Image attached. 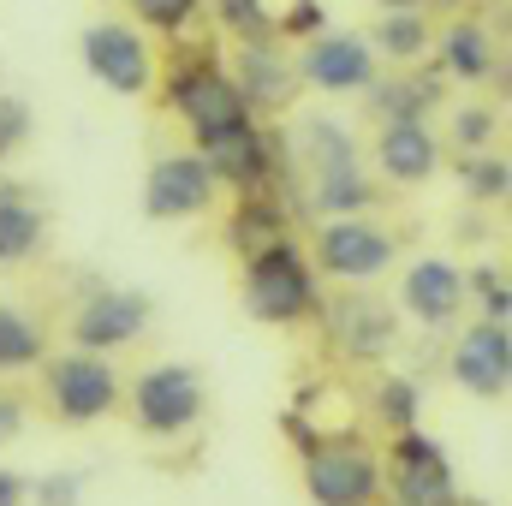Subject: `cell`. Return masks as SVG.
<instances>
[{
  "label": "cell",
  "instance_id": "cell-23",
  "mask_svg": "<svg viewBox=\"0 0 512 506\" xmlns=\"http://www.w3.org/2000/svg\"><path fill=\"white\" fill-rule=\"evenodd\" d=\"M387 191L376 185L370 167H352V173H328V179H310V215L322 221H346V215H370Z\"/></svg>",
  "mask_w": 512,
  "mask_h": 506
},
{
  "label": "cell",
  "instance_id": "cell-24",
  "mask_svg": "<svg viewBox=\"0 0 512 506\" xmlns=\"http://www.w3.org/2000/svg\"><path fill=\"white\" fill-rule=\"evenodd\" d=\"M227 239H233L239 256H251V251H262V245H274V239H286V203H274V197H245L239 215H233V227H227Z\"/></svg>",
  "mask_w": 512,
  "mask_h": 506
},
{
  "label": "cell",
  "instance_id": "cell-7",
  "mask_svg": "<svg viewBox=\"0 0 512 506\" xmlns=\"http://www.w3.org/2000/svg\"><path fill=\"white\" fill-rule=\"evenodd\" d=\"M316 322H322L328 346H334L346 364H387L393 346H399V310L387 304L382 292H370V286L322 292Z\"/></svg>",
  "mask_w": 512,
  "mask_h": 506
},
{
  "label": "cell",
  "instance_id": "cell-16",
  "mask_svg": "<svg viewBox=\"0 0 512 506\" xmlns=\"http://www.w3.org/2000/svg\"><path fill=\"white\" fill-rule=\"evenodd\" d=\"M370 167H376V185L417 191L441 173V137L423 120H387L370 143Z\"/></svg>",
  "mask_w": 512,
  "mask_h": 506
},
{
  "label": "cell",
  "instance_id": "cell-14",
  "mask_svg": "<svg viewBox=\"0 0 512 506\" xmlns=\"http://www.w3.org/2000/svg\"><path fill=\"white\" fill-rule=\"evenodd\" d=\"M227 72H233V84H239V96H245V108H251L256 120L292 114V102H298V72H292V48H286L280 36L239 42L233 60H227Z\"/></svg>",
  "mask_w": 512,
  "mask_h": 506
},
{
  "label": "cell",
  "instance_id": "cell-27",
  "mask_svg": "<svg viewBox=\"0 0 512 506\" xmlns=\"http://www.w3.org/2000/svg\"><path fill=\"white\" fill-rule=\"evenodd\" d=\"M495 137H501V108H495V102H465V108H453L447 143H453L459 155H483V149H495Z\"/></svg>",
  "mask_w": 512,
  "mask_h": 506
},
{
  "label": "cell",
  "instance_id": "cell-10",
  "mask_svg": "<svg viewBox=\"0 0 512 506\" xmlns=\"http://www.w3.org/2000/svg\"><path fill=\"white\" fill-rule=\"evenodd\" d=\"M382 495H393V506H465L447 447L423 429L393 435V447L382 459Z\"/></svg>",
  "mask_w": 512,
  "mask_h": 506
},
{
  "label": "cell",
  "instance_id": "cell-20",
  "mask_svg": "<svg viewBox=\"0 0 512 506\" xmlns=\"http://www.w3.org/2000/svg\"><path fill=\"white\" fill-rule=\"evenodd\" d=\"M441 90H447V78L429 66V72H393V78H376L370 84V108H376V120H423L429 126V114L441 108Z\"/></svg>",
  "mask_w": 512,
  "mask_h": 506
},
{
  "label": "cell",
  "instance_id": "cell-22",
  "mask_svg": "<svg viewBox=\"0 0 512 506\" xmlns=\"http://www.w3.org/2000/svg\"><path fill=\"white\" fill-rule=\"evenodd\" d=\"M364 36H370L376 60H393L399 72L423 66L429 48H435V24H429V12H382L376 30H364Z\"/></svg>",
  "mask_w": 512,
  "mask_h": 506
},
{
  "label": "cell",
  "instance_id": "cell-29",
  "mask_svg": "<svg viewBox=\"0 0 512 506\" xmlns=\"http://www.w3.org/2000/svg\"><path fill=\"white\" fill-rule=\"evenodd\" d=\"M465 304H477V322H507L512 328V292H507V268H471L465 274Z\"/></svg>",
  "mask_w": 512,
  "mask_h": 506
},
{
  "label": "cell",
  "instance_id": "cell-31",
  "mask_svg": "<svg viewBox=\"0 0 512 506\" xmlns=\"http://www.w3.org/2000/svg\"><path fill=\"white\" fill-rule=\"evenodd\" d=\"M30 137H36V108H30V96L0 90V167H6L12 155H24Z\"/></svg>",
  "mask_w": 512,
  "mask_h": 506
},
{
  "label": "cell",
  "instance_id": "cell-35",
  "mask_svg": "<svg viewBox=\"0 0 512 506\" xmlns=\"http://www.w3.org/2000/svg\"><path fill=\"white\" fill-rule=\"evenodd\" d=\"M0 506H30V477L0 465Z\"/></svg>",
  "mask_w": 512,
  "mask_h": 506
},
{
  "label": "cell",
  "instance_id": "cell-15",
  "mask_svg": "<svg viewBox=\"0 0 512 506\" xmlns=\"http://www.w3.org/2000/svg\"><path fill=\"white\" fill-rule=\"evenodd\" d=\"M447 376H453L459 393H471V399H507V387H512V328L507 322H471V328H459L453 358H447Z\"/></svg>",
  "mask_w": 512,
  "mask_h": 506
},
{
  "label": "cell",
  "instance_id": "cell-30",
  "mask_svg": "<svg viewBox=\"0 0 512 506\" xmlns=\"http://www.w3.org/2000/svg\"><path fill=\"white\" fill-rule=\"evenodd\" d=\"M203 6H215V18H221V30H227L233 42H262V36H274V6H268V0H203Z\"/></svg>",
  "mask_w": 512,
  "mask_h": 506
},
{
  "label": "cell",
  "instance_id": "cell-17",
  "mask_svg": "<svg viewBox=\"0 0 512 506\" xmlns=\"http://www.w3.org/2000/svg\"><path fill=\"white\" fill-rule=\"evenodd\" d=\"M203 161H209L215 185L233 191L239 203H245V197H274V185H280V173H286V167H280V161H286L280 143H274L262 126L239 131V137H227V143H215Z\"/></svg>",
  "mask_w": 512,
  "mask_h": 506
},
{
  "label": "cell",
  "instance_id": "cell-32",
  "mask_svg": "<svg viewBox=\"0 0 512 506\" xmlns=\"http://www.w3.org/2000/svg\"><path fill=\"white\" fill-rule=\"evenodd\" d=\"M322 30H328V6H322V0H292L286 12H274V36H280L286 48L322 36Z\"/></svg>",
  "mask_w": 512,
  "mask_h": 506
},
{
  "label": "cell",
  "instance_id": "cell-6",
  "mask_svg": "<svg viewBox=\"0 0 512 506\" xmlns=\"http://www.w3.org/2000/svg\"><path fill=\"white\" fill-rule=\"evenodd\" d=\"M304 256L322 286H370L393 274L399 239L370 215H346V221H316V233L304 239Z\"/></svg>",
  "mask_w": 512,
  "mask_h": 506
},
{
  "label": "cell",
  "instance_id": "cell-11",
  "mask_svg": "<svg viewBox=\"0 0 512 506\" xmlns=\"http://www.w3.org/2000/svg\"><path fill=\"white\" fill-rule=\"evenodd\" d=\"M292 72H298V90H316V96H364L376 78H382V60L370 48L364 30H322L310 42H298L292 54Z\"/></svg>",
  "mask_w": 512,
  "mask_h": 506
},
{
  "label": "cell",
  "instance_id": "cell-36",
  "mask_svg": "<svg viewBox=\"0 0 512 506\" xmlns=\"http://www.w3.org/2000/svg\"><path fill=\"white\" fill-rule=\"evenodd\" d=\"M376 6H382V12H429L435 0H376Z\"/></svg>",
  "mask_w": 512,
  "mask_h": 506
},
{
  "label": "cell",
  "instance_id": "cell-2",
  "mask_svg": "<svg viewBox=\"0 0 512 506\" xmlns=\"http://www.w3.org/2000/svg\"><path fill=\"white\" fill-rule=\"evenodd\" d=\"M239 304L245 316L262 328H298V322H316V304H322V280L304 256V239H274L262 251L245 256V274H239Z\"/></svg>",
  "mask_w": 512,
  "mask_h": 506
},
{
  "label": "cell",
  "instance_id": "cell-34",
  "mask_svg": "<svg viewBox=\"0 0 512 506\" xmlns=\"http://www.w3.org/2000/svg\"><path fill=\"white\" fill-rule=\"evenodd\" d=\"M24 417H30V405H24V393H12V387H0V447L24 435Z\"/></svg>",
  "mask_w": 512,
  "mask_h": 506
},
{
  "label": "cell",
  "instance_id": "cell-33",
  "mask_svg": "<svg viewBox=\"0 0 512 506\" xmlns=\"http://www.w3.org/2000/svg\"><path fill=\"white\" fill-rule=\"evenodd\" d=\"M78 501H84V477H78V471L30 477V506H78Z\"/></svg>",
  "mask_w": 512,
  "mask_h": 506
},
{
  "label": "cell",
  "instance_id": "cell-4",
  "mask_svg": "<svg viewBox=\"0 0 512 506\" xmlns=\"http://www.w3.org/2000/svg\"><path fill=\"white\" fill-rule=\"evenodd\" d=\"M42 411L66 429H90V423H108L120 405H126V376L114 358H96V352H48L42 358Z\"/></svg>",
  "mask_w": 512,
  "mask_h": 506
},
{
  "label": "cell",
  "instance_id": "cell-5",
  "mask_svg": "<svg viewBox=\"0 0 512 506\" xmlns=\"http://www.w3.org/2000/svg\"><path fill=\"white\" fill-rule=\"evenodd\" d=\"M304 447V495L310 506H382V453L364 435H310L292 429Z\"/></svg>",
  "mask_w": 512,
  "mask_h": 506
},
{
  "label": "cell",
  "instance_id": "cell-25",
  "mask_svg": "<svg viewBox=\"0 0 512 506\" xmlns=\"http://www.w3.org/2000/svg\"><path fill=\"white\" fill-rule=\"evenodd\" d=\"M131 24L143 36H167V42H185L191 24L203 18V0H126Z\"/></svg>",
  "mask_w": 512,
  "mask_h": 506
},
{
  "label": "cell",
  "instance_id": "cell-18",
  "mask_svg": "<svg viewBox=\"0 0 512 506\" xmlns=\"http://www.w3.org/2000/svg\"><path fill=\"white\" fill-rule=\"evenodd\" d=\"M429 54H435V72H441L447 84L483 90V84H501V78H507V66H501V36H495L483 18H447Z\"/></svg>",
  "mask_w": 512,
  "mask_h": 506
},
{
  "label": "cell",
  "instance_id": "cell-8",
  "mask_svg": "<svg viewBox=\"0 0 512 506\" xmlns=\"http://www.w3.org/2000/svg\"><path fill=\"white\" fill-rule=\"evenodd\" d=\"M78 54H84V72L120 102H143L155 90V48L131 18H114V12L90 18L78 36Z\"/></svg>",
  "mask_w": 512,
  "mask_h": 506
},
{
  "label": "cell",
  "instance_id": "cell-19",
  "mask_svg": "<svg viewBox=\"0 0 512 506\" xmlns=\"http://www.w3.org/2000/svg\"><path fill=\"white\" fill-rule=\"evenodd\" d=\"M48 203L24 179H0V268H30L48 251Z\"/></svg>",
  "mask_w": 512,
  "mask_h": 506
},
{
  "label": "cell",
  "instance_id": "cell-26",
  "mask_svg": "<svg viewBox=\"0 0 512 506\" xmlns=\"http://www.w3.org/2000/svg\"><path fill=\"white\" fill-rule=\"evenodd\" d=\"M459 185L471 203H507L512 191V161L501 149H483V155H459Z\"/></svg>",
  "mask_w": 512,
  "mask_h": 506
},
{
  "label": "cell",
  "instance_id": "cell-21",
  "mask_svg": "<svg viewBox=\"0 0 512 506\" xmlns=\"http://www.w3.org/2000/svg\"><path fill=\"white\" fill-rule=\"evenodd\" d=\"M48 352H54L48 322L12 298H0V376H30V370H42Z\"/></svg>",
  "mask_w": 512,
  "mask_h": 506
},
{
  "label": "cell",
  "instance_id": "cell-28",
  "mask_svg": "<svg viewBox=\"0 0 512 506\" xmlns=\"http://www.w3.org/2000/svg\"><path fill=\"white\" fill-rule=\"evenodd\" d=\"M376 417H382V429H393V435L423 429V423H417V417H423V387L411 376H382L376 381Z\"/></svg>",
  "mask_w": 512,
  "mask_h": 506
},
{
  "label": "cell",
  "instance_id": "cell-13",
  "mask_svg": "<svg viewBox=\"0 0 512 506\" xmlns=\"http://www.w3.org/2000/svg\"><path fill=\"white\" fill-rule=\"evenodd\" d=\"M399 310L429 328V334H453L465 316V268L453 256H417L399 268Z\"/></svg>",
  "mask_w": 512,
  "mask_h": 506
},
{
  "label": "cell",
  "instance_id": "cell-1",
  "mask_svg": "<svg viewBox=\"0 0 512 506\" xmlns=\"http://www.w3.org/2000/svg\"><path fill=\"white\" fill-rule=\"evenodd\" d=\"M155 78H161V108L185 126L197 155H209L215 143L262 126L245 108V96H239V84L227 72V54L215 42H173L167 66H155Z\"/></svg>",
  "mask_w": 512,
  "mask_h": 506
},
{
  "label": "cell",
  "instance_id": "cell-37",
  "mask_svg": "<svg viewBox=\"0 0 512 506\" xmlns=\"http://www.w3.org/2000/svg\"><path fill=\"white\" fill-rule=\"evenodd\" d=\"M489 6H507V0H489Z\"/></svg>",
  "mask_w": 512,
  "mask_h": 506
},
{
  "label": "cell",
  "instance_id": "cell-3",
  "mask_svg": "<svg viewBox=\"0 0 512 506\" xmlns=\"http://www.w3.org/2000/svg\"><path fill=\"white\" fill-rule=\"evenodd\" d=\"M126 411H131V429L143 441H185L209 417V381H203L197 364H179V358L149 364V370L131 376Z\"/></svg>",
  "mask_w": 512,
  "mask_h": 506
},
{
  "label": "cell",
  "instance_id": "cell-9",
  "mask_svg": "<svg viewBox=\"0 0 512 506\" xmlns=\"http://www.w3.org/2000/svg\"><path fill=\"white\" fill-rule=\"evenodd\" d=\"M155 322V298L143 286H90L66 322V346L72 352H96V358H120L137 346Z\"/></svg>",
  "mask_w": 512,
  "mask_h": 506
},
{
  "label": "cell",
  "instance_id": "cell-12",
  "mask_svg": "<svg viewBox=\"0 0 512 506\" xmlns=\"http://www.w3.org/2000/svg\"><path fill=\"white\" fill-rule=\"evenodd\" d=\"M221 203V185L209 173V161L197 149H167L149 161L143 173V221L155 227H179V221H203Z\"/></svg>",
  "mask_w": 512,
  "mask_h": 506
}]
</instances>
